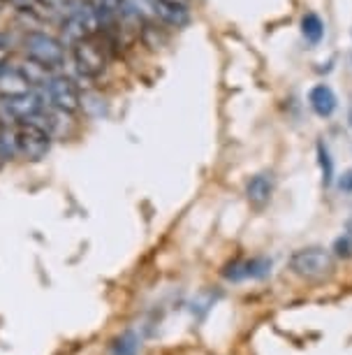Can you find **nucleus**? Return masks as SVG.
<instances>
[{"label":"nucleus","mask_w":352,"mask_h":355,"mask_svg":"<svg viewBox=\"0 0 352 355\" xmlns=\"http://www.w3.org/2000/svg\"><path fill=\"white\" fill-rule=\"evenodd\" d=\"M308 105L320 119H329L331 114L336 112L338 107V100H336V93L331 91V86L327 84H315L313 89L308 91Z\"/></svg>","instance_id":"10"},{"label":"nucleus","mask_w":352,"mask_h":355,"mask_svg":"<svg viewBox=\"0 0 352 355\" xmlns=\"http://www.w3.org/2000/svg\"><path fill=\"white\" fill-rule=\"evenodd\" d=\"M302 35L311 44H320L324 37V24L315 12H306L302 17Z\"/></svg>","instance_id":"13"},{"label":"nucleus","mask_w":352,"mask_h":355,"mask_svg":"<svg viewBox=\"0 0 352 355\" xmlns=\"http://www.w3.org/2000/svg\"><path fill=\"white\" fill-rule=\"evenodd\" d=\"M154 10H156V19L165 26H172V28H183V26L190 24V10L188 5H174V3H158L154 0Z\"/></svg>","instance_id":"11"},{"label":"nucleus","mask_w":352,"mask_h":355,"mask_svg":"<svg viewBox=\"0 0 352 355\" xmlns=\"http://www.w3.org/2000/svg\"><path fill=\"white\" fill-rule=\"evenodd\" d=\"M28 91H33V82L21 68H10V65L0 68V98L21 96Z\"/></svg>","instance_id":"9"},{"label":"nucleus","mask_w":352,"mask_h":355,"mask_svg":"<svg viewBox=\"0 0 352 355\" xmlns=\"http://www.w3.org/2000/svg\"><path fill=\"white\" fill-rule=\"evenodd\" d=\"M72 61H75L79 75L86 79H98L107 70V56L95 37H86L82 42L72 44Z\"/></svg>","instance_id":"6"},{"label":"nucleus","mask_w":352,"mask_h":355,"mask_svg":"<svg viewBox=\"0 0 352 355\" xmlns=\"http://www.w3.org/2000/svg\"><path fill=\"white\" fill-rule=\"evenodd\" d=\"M44 96L49 100V107L58 112L75 114L82 110V91L68 75H51L44 82Z\"/></svg>","instance_id":"5"},{"label":"nucleus","mask_w":352,"mask_h":355,"mask_svg":"<svg viewBox=\"0 0 352 355\" xmlns=\"http://www.w3.org/2000/svg\"><path fill=\"white\" fill-rule=\"evenodd\" d=\"M68 5V0H39V8L46 10H63Z\"/></svg>","instance_id":"19"},{"label":"nucleus","mask_w":352,"mask_h":355,"mask_svg":"<svg viewBox=\"0 0 352 355\" xmlns=\"http://www.w3.org/2000/svg\"><path fill=\"white\" fill-rule=\"evenodd\" d=\"M51 149V132L42 123L28 121L19 123L17 128V156H21L30 163L42 160Z\"/></svg>","instance_id":"3"},{"label":"nucleus","mask_w":352,"mask_h":355,"mask_svg":"<svg viewBox=\"0 0 352 355\" xmlns=\"http://www.w3.org/2000/svg\"><path fill=\"white\" fill-rule=\"evenodd\" d=\"M109 355H139V337L132 330L123 332L109 348Z\"/></svg>","instance_id":"14"},{"label":"nucleus","mask_w":352,"mask_h":355,"mask_svg":"<svg viewBox=\"0 0 352 355\" xmlns=\"http://www.w3.org/2000/svg\"><path fill=\"white\" fill-rule=\"evenodd\" d=\"M3 110L8 112L17 123H28V121H37V119L42 116V112L46 110V103L35 91H28V93H21V96L3 98Z\"/></svg>","instance_id":"7"},{"label":"nucleus","mask_w":352,"mask_h":355,"mask_svg":"<svg viewBox=\"0 0 352 355\" xmlns=\"http://www.w3.org/2000/svg\"><path fill=\"white\" fill-rule=\"evenodd\" d=\"M24 51L30 63L39 65L44 70L61 68L65 61V42L49 33L33 31L24 37Z\"/></svg>","instance_id":"1"},{"label":"nucleus","mask_w":352,"mask_h":355,"mask_svg":"<svg viewBox=\"0 0 352 355\" xmlns=\"http://www.w3.org/2000/svg\"><path fill=\"white\" fill-rule=\"evenodd\" d=\"M348 123H350V128H352V105H350V110H348Z\"/></svg>","instance_id":"21"},{"label":"nucleus","mask_w":352,"mask_h":355,"mask_svg":"<svg viewBox=\"0 0 352 355\" xmlns=\"http://www.w3.org/2000/svg\"><path fill=\"white\" fill-rule=\"evenodd\" d=\"M158 3H174V5H188V0H158Z\"/></svg>","instance_id":"20"},{"label":"nucleus","mask_w":352,"mask_h":355,"mask_svg":"<svg viewBox=\"0 0 352 355\" xmlns=\"http://www.w3.org/2000/svg\"><path fill=\"white\" fill-rule=\"evenodd\" d=\"M8 5H12L17 12H24V15H30L39 8V0H8Z\"/></svg>","instance_id":"16"},{"label":"nucleus","mask_w":352,"mask_h":355,"mask_svg":"<svg viewBox=\"0 0 352 355\" xmlns=\"http://www.w3.org/2000/svg\"><path fill=\"white\" fill-rule=\"evenodd\" d=\"M338 189L343 193H352V170H348L341 179H338Z\"/></svg>","instance_id":"18"},{"label":"nucleus","mask_w":352,"mask_h":355,"mask_svg":"<svg viewBox=\"0 0 352 355\" xmlns=\"http://www.w3.org/2000/svg\"><path fill=\"white\" fill-rule=\"evenodd\" d=\"M0 130H3V116H0Z\"/></svg>","instance_id":"24"},{"label":"nucleus","mask_w":352,"mask_h":355,"mask_svg":"<svg viewBox=\"0 0 352 355\" xmlns=\"http://www.w3.org/2000/svg\"><path fill=\"white\" fill-rule=\"evenodd\" d=\"M317 163H320L324 186H329L331 182H334V160H331V153H329V149L322 142L317 144Z\"/></svg>","instance_id":"15"},{"label":"nucleus","mask_w":352,"mask_h":355,"mask_svg":"<svg viewBox=\"0 0 352 355\" xmlns=\"http://www.w3.org/2000/svg\"><path fill=\"white\" fill-rule=\"evenodd\" d=\"M334 251H336V256H341V258H350L352 256V239L348 237V234L336 239V242H334Z\"/></svg>","instance_id":"17"},{"label":"nucleus","mask_w":352,"mask_h":355,"mask_svg":"<svg viewBox=\"0 0 352 355\" xmlns=\"http://www.w3.org/2000/svg\"><path fill=\"white\" fill-rule=\"evenodd\" d=\"M100 31H102V21H100L95 3L77 5L63 21V42L72 46L86 37H95Z\"/></svg>","instance_id":"2"},{"label":"nucleus","mask_w":352,"mask_h":355,"mask_svg":"<svg viewBox=\"0 0 352 355\" xmlns=\"http://www.w3.org/2000/svg\"><path fill=\"white\" fill-rule=\"evenodd\" d=\"M271 196H274V179H271V174H255L246 184V198H248L250 205L255 207L267 205Z\"/></svg>","instance_id":"12"},{"label":"nucleus","mask_w":352,"mask_h":355,"mask_svg":"<svg viewBox=\"0 0 352 355\" xmlns=\"http://www.w3.org/2000/svg\"><path fill=\"white\" fill-rule=\"evenodd\" d=\"M0 44H8V42H5V35H3V33H0Z\"/></svg>","instance_id":"22"},{"label":"nucleus","mask_w":352,"mask_h":355,"mask_svg":"<svg viewBox=\"0 0 352 355\" xmlns=\"http://www.w3.org/2000/svg\"><path fill=\"white\" fill-rule=\"evenodd\" d=\"M271 272V260L253 258V260H237L225 267L223 277L228 281H246V279H264Z\"/></svg>","instance_id":"8"},{"label":"nucleus","mask_w":352,"mask_h":355,"mask_svg":"<svg viewBox=\"0 0 352 355\" xmlns=\"http://www.w3.org/2000/svg\"><path fill=\"white\" fill-rule=\"evenodd\" d=\"M290 270L304 279H324L334 272V258L329 251L311 246V249H299L292 253Z\"/></svg>","instance_id":"4"},{"label":"nucleus","mask_w":352,"mask_h":355,"mask_svg":"<svg viewBox=\"0 0 352 355\" xmlns=\"http://www.w3.org/2000/svg\"><path fill=\"white\" fill-rule=\"evenodd\" d=\"M5 5H8V0H0V10H3V8H5Z\"/></svg>","instance_id":"23"}]
</instances>
